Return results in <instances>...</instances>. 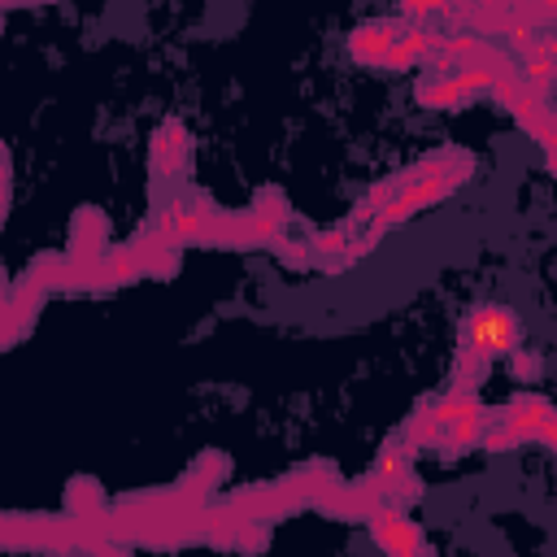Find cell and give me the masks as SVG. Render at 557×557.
I'll return each instance as SVG.
<instances>
[{"instance_id": "6da1fadb", "label": "cell", "mask_w": 557, "mask_h": 557, "mask_svg": "<svg viewBox=\"0 0 557 557\" xmlns=\"http://www.w3.org/2000/svg\"><path fill=\"white\" fill-rule=\"evenodd\" d=\"M522 344V322L505 305H479L461 322V348H457V370L466 374H487L496 357H513Z\"/></svg>"}, {"instance_id": "7a4b0ae2", "label": "cell", "mask_w": 557, "mask_h": 557, "mask_svg": "<svg viewBox=\"0 0 557 557\" xmlns=\"http://www.w3.org/2000/svg\"><path fill=\"white\" fill-rule=\"evenodd\" d=\"M366 522H370V535H374V544L383 548V557H426L422 527H418L405 509L383 505V509H374Z\"/></svg>"}, {"instance_id": "3957f363", "label": "cell", "mask_w": 557, "mask_h": 557, "mask_svg": "<svg viewBox=\"0 0 557 557\" xmlns=\"http://www.w3.org/2000/svg\"><path fill=\"white\" fill-rule=\"evenodd\" d=\"M400 30H405V26H396V22H361V26L348 35V57H352L357 65H383L387 52H392V44L400 39Z\"/></svg>"}, {"instance_id": "277c9868", "label": "cell", "mask_w": 557, "mask_h": 557, "mask_svg": "<svg viewBox=\"0 0 557 557\" xmlns=\"http://www.w3.org/2000/svg\"><path fill=\"white\" fill-rule=\"evenodd\" d=\"M553 413H557L553 400H544V396H535V392H522V396H513V400L500 409V422H505L518 440H540V431L548 426Z\"/></svg>"}, {"instance_id": "5b68a950", "label": "cell", "mask_w": 557, "mask_h": 557, "mask_svg": "<svg viewBox=\"0 0 557 557\" xmlns=\"http://www.w3.org/2000/svg\"><path fill=\"white\" fill-rule=\"evenodd\" d=\"M104 239H109V222L96 209H83L74 218V231H70V257L74 261H104Z\"/></svg>"}, {"instance_id": "8992f818", "label": "cell", "mask_w": 557, "mask_h": 557, "mask_svg": "<svg viewBox=\"0 0 557 557\" xmlns=\"http://www.w3.org/2000/svg\"><path fill=\"white\" fill-rule=\"evenodd\" d=\"M152 157H157L161 178H170V174L183 170V161H187V131H183V122L170 117V122L157 126V135H152Z\"/></svg>"}, {"instance_id": "52a82bcc", "label": "cell", "mask_w": 557, "mask_h": 557, "mask_svg": "<svg viewBox=\"0 0 557 557\" xmlns=\"http://www.w3.org/2000/svg\"><path fill=\"white\" fill-rule=\"evenodd\" d=\"M413 100H418L422 109H461V104H470L474 96L461 87L457 74H453V78H435V74H426V78L418 83Z\"/></svg>"}, {"instance_id": "ba28073f", "label": "cell", "mask_w": 557, "mask_h": 557, "mask_svg": "<svg viewBox=\"0 0 557 557\" xmlns=\"http://www.w3.org/2000/svg\"><path fill=\"white\" fill-rule=\"evenodd\" d=\"M400 440H405L413 453H418V448H440V440H444V422H440L435 400H422V405L409 413V422H405Z\"/></svg>"}, {"instance_id": "9c48e42d", "label": "cell", "mask_w": 557, "mask_h": 557, "mask_svg": "<svg viewBox=\"0 0 557 557\" xmlns=\"http://www.w3.org/2000/svg\"><path fill=\"white\" fill-rule=\"evenodd\" d=\"M65 500H70V513H74V518H96V513H100V492H96L91 479H78V483L65 492Z\"/></svg>"}, {"instance_id": "30bf717a", "label": "cell", "mask_w": 557, "mask_h": 557, "mask_svg": "<svg viewBox=\"0 0 557 557\" xmlns=\"http://www.w3.org/2000/svg\"><path fill=\"white\" fill-rule=\"evenodd\" d=\"M252 213L265 218V222H274V226H283V222H287V196L274 191V187H261L257 200H252Z\"/></svg>"}, {"instance_id": "8fae6325", "label": "cell", "mask_w": 557, "mask_h": 557, "mask_svg": "<svg viewBox=\"0 0 557 557\" xmlns=\"http://www.w3.org/2000/svg\"><path fill=\"white\" fill-rule=\"evenodd\" d=\"M522 440L500 422V413L496 418H487V426H483V435H479V448L483 453H505V448H518Z\"/></svg>"}, {"instance_id": "7c38bea8", "label": "cell", "mask_w": 557, "mask_h": 557, "mask_svg": "<svg viewBox=\"0 0 557 557\" xmlns=\"http://www.w3.org/2000/svg\"><path fill=\"white\" fill-rule=\"evenodd\" d=\"M104 265H109V278H113V283H131V278L148 274V270H144V261L135 257V248H126V252H113V257H104Z\"/></svg>"}, {"instance_id": "4fadbf2b", "label": "cell", "mask_w": 557, "mask_h": 557, "mask_svg": "<svg viewBox=\"0 0 557 557\" xmlns=\"http://www.w3.org/2000/svg\"><path fill=\"white\" fill-rule=\"evenodd\" d=\"M278 261L292 270H305V265H313V248L309 244H278Z\"/></svg>"}, {"instance_id": "5bb4252c", "label": "cell", "mask_w": 557, "mask_h": 557, "mask_svg": "<svg viewBox=\"0 0 557 557\" xmlns=\"http://www.w3.org/2000/svg\"><path fill=\"white\" fill-rule=\"evenodd\" d=\"M509 366H513V379H522V383H531V379L540 374V357L527 352V348H518V352L509 357Z\"/></svg>"}, {"instance_id": "9a60e30c", "label": "cell", "mask_w": 557, "mask_h": 557, "mask_svg": "<svg viewBox=\"0 0 557 557\" xmlns=\"http://www.w3.org/2000/svg\"><path fill=\"white\" fill-rule=\"evenodd\" d=\"M431 13H444V4H426V0L400 4V17H405V22H418V26H422V17H431Z\"/></svg>"}, {"instance_id": "2e32d148", "label": "cell", "mask_w": 557, "mask_h": 557, "mask_svg": "<svg viewBox=\"0 0 557 557\" xmlns=\"http://www.w3.org/2000/svg\"><path fill=\"white\" fill-rule=\"evenodd\" d=\"M540 440H544V444H548V448H553V453H557V413H553V418H548V426H544V431H540Z\"/></svg>"}]
</instances>
